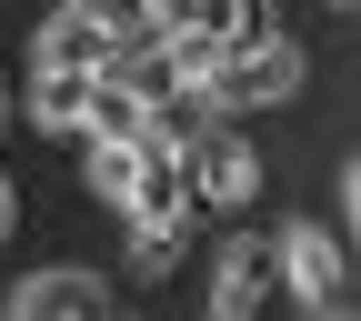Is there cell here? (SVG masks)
I'll return each instance as SVG.
<instances>
[{
	"label": "cell",
	"instance_id": "1",
	"mask_svg": "<svg viewBox=\"0 0 361 321\" xmlns=\"http://www.w3.org/2000/svg\"><path fill=\"white\" fill-rule=\"evenodd\" d=\"M291 90H301V40L261 30V40H241V51H221V71L201 80V111L231 121V111H271V101H291Z\"/></svg>",
	"mask_w": 361,
	"mask_h": 321
},
{
	"label": "cell",
	"instance_id": "2",
	"mask_svg": "<svg viewBox=\"0 0 361 321\" xmlns=\"http://www.w3.org/2000/svg\"><path fill=\"white\" fill-rule=\"evenodd\" d=\"M180 191H191V211H241L261 191V151L231 121H191L180 131Z\"/></svg>",
	"mask_w": 361,
	"mask_h": 321
},
{
	"label": "cell",
	"instance_id": "3",
	"mask_svg": "<svg viewBox=\"0 0 361 321\" xmlns=\"http://www.w3.org/2000/svg\"><path fill=\"white\" fill-rule=\"evenodd\" d=\"M271 281H281L301 311H331L341 281H351L341 231H331V221H281V231H271Z\"/></svg>",
	"mask_w": 361,
	"mask_h": 321
},
{
	"label": "cell",
	"instance_id": "4",
	"mask_svg": "<svg viewBox=\"0 0 361 321\" xmlns=\"http://www.w3.org/2000/svg\"><path fill=\"white\" fill-rule=\"evenodd\" d=\"M11 321H111L121 301H111V281L101 271H80V261H51V271H30V281L0 301Z\"/></svg>",
	"mask_w": 361,
	"mask_h": 321
},
{
	"label": "cell",
	"instance_id": "5",
	"mask_svg": "<svg viewBox=\"0 0 361 321\" xmlns=\"http://www.w3.org/2000/svg\"><path fill=\"white\" fill-rule=\"evenodd\" d=\"M151 40L241 51V40H261V0H151Z\"/></svg>",
	"mask_w": 361,
	"mask_h": 321
},
{
	"label": "cell",
	"instance_id": "6",
	"mask_svg": "<svg viewBox=\"0 0 361 321\" xmlns=\"http://www.w3.org/2000/svg\"><path fill=\"white\" fill-rule=\"evenodd\" d=\"M271 301V231H231L211 261V321H261Z\"/></svg>",
	"mask_w": 361,
	"mask_h": 321
},
{
	"label": "cell",
	"instance_id": "7",
	"mask_svg": "<svg viewBox=\"0 0 361 321\" xmlns=\"http://www.w3.org/2000/svg\"><path fill=\"white\" fill-rule=\"evenodd\" d=\"M180 221L191 211H130V271H171L180 261Z\"/></svg>",
	"mask_w": 361,
	"mask_h": 321
},
{
	"label": "cell",
	"instance_id": "8",
	"mask_svg": "<svg viewBox=\"0 0 361 321\" xmlns=\"http://www.w3.org/2000/svg\"><path fill=\"white\" fill-rule=\"evenodd\" d=\"M341 221H351V241H361V151L341 161Z\"/></svg>",
	"mask_w": 361,
	"mask_h": 321
},
{
	"label": "cell",
	"instance_id": "9",
	"mask_svg": "<svg viewBox=\"0 0 361 321\" xmlns=\"http://www.w3.org/2000/svg\"><path fill=\"white\" fill-rule=\"evenodd\" d=\"M20 231V191H11V171H0V241Z\"/></svg>",
	"mask_w": 361,
	"mask_h": 321
},
{
	"label": "cell",
	"instance_id": "10",
	"mask_svg": "<svg viewBox=\"0 0 361 321\" xmlns=\"http://www.w3.org/2000/svg\"><path fill=\"white\" fill-rule=\"evenodd\" d=\"M11 121H20V90H11V80H0V141H11Z\"/></svg>",
	"mask_w": 361,
	"mask_h": 321
},
{
	"label": "cell",
	"instance_id": "11",
	"mask_svg": "<svg viewBox=\"0 0 361 321\" xmlns=\"http://www.w3.org/2000/svg\"><path fill=\"white\" fill-rule=\"evenodd\" d=\"M311 321H361V311H351V301H331V311H311Z\"/></svg>",
	"mask_w": 361,
	"mask_h": 321
},
{
	"label": "cell",
	"instance_id": "12",
	"mask_svg": "<svg viewBox=\"0 0 361 321\" xmlns=\"http://www.w3.org/2000/svg\"><path fill=\"white\" fill-rule=\"evenodd\" d=\"M111 321H141V311H111Z\"/></svg>",
	"mask_w": 361,
	"mask_h": 321
},
{
	"label": "cell",
	"instance_id": "13",
	"mask_svg": "<svg viewBox=\"0 0 361 321\" xmlns=\"http://www.w3.org/2000/svg\"><path fill=\"white\" fill-rule=\"evenodd\" d=\"M351 261H361V241H351Z\"/></svg>",
	"mask_w": 361,
	"mask_h": 321
},
{
	"label": "cell",
	"instance_id": "14",
	"mask_svg": "<svg viewBox=\"0 0 361 321\" xmlns=\"http://www.w3.org/2000/svg\"><path fill=\"white\" fill-rule=\"evenodd\" d=\"M0 321H11V311H0Z\"/></svg>",
	"mask_w": 361,
	"mask_h": 321
}]
</instances>
